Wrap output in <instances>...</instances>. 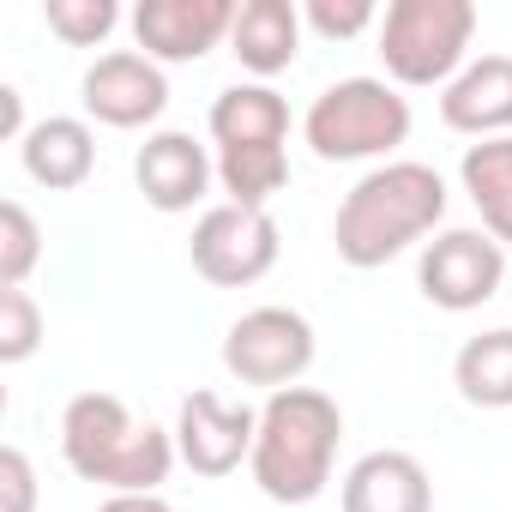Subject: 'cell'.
Here are the masks:
<instances>
[{
  "mask_svg": "<svg viewBox=\"0 0 512 512\" xmlns=\"http://www.w3.org/2000/svg\"><path fill=\"white\" fill-rule=\"evenodd\" d=\"M440 121L470 139H506L512 133V55H476L440 91Z\"/></svg>",
  "mask_w": 512,
  "mask_h": 512,
  "instance_id": "cell-13",
  "label": "cell"
},
{
  "mask_svg": "<svg viewBox=\"0 0 512 512\" xmlns=\"http://www.w3.org/2000/svg\"><path fill=\"white\" fill-rule=\"evenodd\" d=\"M278 217L272 211H253V205H211L199 223H193V272L217 290H247V284H260L272 266H278Z\"/></svg>",
  "mask_w": 512,
  "mask_h": 512,
  "instance_id": "cell-6",
  "label": "cell"
},
{
  "mask_svg": "<svg viewBox=\"0 0 512 512\" xmlns=\"http://www.w3.org/2000/svg\"><path fill=\"white\" fill-rule=\"evenodd\" d=\"M344 440V410L320 386H284L260 410V434H253V482L278 506H308L326 494L332 464Z\"/></svg>",
  "mask_w": 512,
  "mask_h": 512,
  "instance_id": "cell-2",
  "label": "cell"
},
{
  "mask_svg": "<svg viewBox=\"0 0 512 512\" xmlns=\"http://www.w3.org/2000/svg\"><path fill=\"white\" fill-rule=\"evenodd\" d=\"M253 434H260V410L229 404L217 392H187L175 410V452L193 476L241 470V458H253Z\"/></svg>",
  "mask_w": 512,
  "mask_h": 512,
  "instance_id": "cell-9",
  "label": "cell"
},
{
  "mask_svg": "<svg viewBox=\"0 0 512 512\" xmlns=\"http://www.w3.org/2000/svg\"><path fill=\"white\" fill-rule=\"evenodd\" d=\"M43 19L67 49H97L121 25V7L115 0H43Z\"/></svg>",
  "mask_w": 512,
  "mask_h": 512,
  "instance_id": "cell-22",
  "label": "cell"
},
{
  "mask_svg": "<svg viewBox=\"0 0 512 512\" xmlns=\"http://www.w3.org/2000/svg\"><path fill=\"white\" fill-rule=\"evenodd\" d=\"M133 181H139V193H145L151 211H193V205L205 199V187L217 181V157H211L193 133L163 127V133H151V139L139 145Z\"/></svg>",
  "mask_w": 512,
  "mask_h": 512,
  "instance_id": "cell-12",
  "label": "cell"
},
{
  "mask_svg": "<svg viewBox=\"0 0 512 512\" xmlns=\"http://www.w3.org/2000/svg\"><path fill=\"white\" fill-rule=\"evenodd\" d=\"M506 284H512V278H506Z\"/></svg>",
  "mask_w": 512,
  "mask_h": 512,
  "instance_id": "cell-28",
  "label": "cell"
},
{
  "mask_svg": "<svg viewBox=\"0 0 512 512\" xmlns=\"http://www.w3.org/2000/svg\"><path fill=\"white\" fill-rule=\"evenodd\" d=\"M61 452L73 476L103 482L109 494H157L175 470V428L133 422V410L115 392H79L61 410Z\"/></svg>",
  "mask_w": 512,
  "mask_h": 512,
  "instance_id": "cell-3",
  "label": "cell"
},
{
  "mask_svg": "<svg viewBox=\"0 0 512 512\" xmlns=\"http://www.w3.org/2000/svg\"><path fill=\"white\" fill-rule=\"evenodd\" d=\"M452 380H458L464 404H476V410H512V326L464 338V350L452 356Z\"/></svg>",
  "mask_w": 512,
  "mask_h": 512,
  "instance_id": "cell-19",
  "label": "cell"
},
{
  "mask_svg": "<svg viewBox=\"0 0 512 512\" xmlns=\"http://www.w3.org/2000/svg\"><path fill=\"white\" fill-rule=\"evenodd\" d=\"M235 31L229 0H139L133 7V43L139 55L163 61H199Z\"/></svg>",
  "mask_w": 512,
  "mask_h": 512,
  "instance_id": "cell-11",
  "label": "cell"
},
{
  "mask_svg": "<svg viewBox=\"0 0 512 512\" xmlns=\"http://www.w3.org/2000/svg\"><path fill=\"white\" fill-rule=\"evenodd\" d=\"M217 181L229 193V205H253L266 211L272 193H284L290 181V157L284 145H241V151H217Z\"/></svg>",
  "mask_w": 512,
  "mask_h": 512,
  "instance_id": "cell-20",
  "label": "cell"
},
{
  "mask_svg": "<svg viewBox=\"0 0 512 512\" xmlns=\"http://www.w3.org/2000/svg\"><path fill=\"white\" fill-rule=\"evenodd\" d=\"M0 488H7V512H37V470L19 446L0 452Z\"/></svg>",
  "mask_w": 512,
  "mask_h": 512,
  "instance_id": "cell-25",
  "label": "cell"
},
{
  "mask_svg": "<svg viewBox=\"0 0 512 512\" xmlns=\"http://www.w3.org/2000/svg\"><path fill=\"white\" fill-rule=\"evenodd\" d=\"M302 139L320 163H368L392 157L410 139V103L386 79H338L302 115Z\"/></svg>",
  "mask_w": 512,
  "mask_h": 512,
  "instance_id": "cell-4",
  "label": "cell"
},
{
  "mask_svg": "<svg viewBox=\"0 0 512 512\" xmlns=\"http://www.w3.org/2000/svg\"><path fill=\"white\" fill-rule=\"evenodd\" d=\"M97 512H175L163 494H109Z\"/></svg>",
  "mask_w": 512,
  "mask_h": 512,
  "instance_id": "cell-27",
  "label": "cell"
},
{
  "mask_svg": "<svg viewBox=\"0 0 512 512\" xmlns=\"http://www.w3.org/2000/svg\"><path fill=\"white\" fill-rule=\"evenodd\" d=\"M43 350V308L31 290H0V362H31Z\"/></svg>",
  "mask_w": 512,
  "mask_h": 512,
  "instance_id": "cell-23",
  "label": "cell"
},
{
  "mask_svg": "<svg viewBox=\"0 0 512 512\" xmlns=\"http://www.w3.org/2000/svg\"><path fill=\"white\" fill-rule=\"evenodd\" d=\"M506 247L488 235V229H440L428 247H422V266H416V284L434 308L446 314H470L482 308L488 296H500L506 284Z\"/></svg>",
  "mask_w": 512,
  "mask_h": 512,
  "instance_id": "cell-8",
  "label": "cell"
},
{
  "mask_svg": "<svg viewBox=\"0 0 512 512\" xmlns=\"http://www.w3.org/2000/svg\"><path fill=\"white\" fill-rule=\"evenodd\" d=\"M344 512H434V482L410 452H368L344 476Z\"/></svg>",
  "mask_w": 512,
  "mask_h": 512,
  "instance_id": "cell-14",
  "label": "cell"
},
{
  "mask_svg": "<svg viewBox=\"0 0 512 512\" xmlns=\"http://www.w3.org/2000/svg\"><path fill=\"white\" fill-rule=\"evenodd\" d=\"M211 139H217V151L284 145L290 139V103L272 85H229L211 103Z\"/></svg>",
  "mask_w": 512,
  "mask_h": 512,
  "instance_id": "cell-17",
  "label": "cell"
},
{
  "mask_svg": "<svg viewBox=\"0 0 512 512\" xmlns=\"http://www.w3.org/2000/svg\"><path fill=\"white\" fill-rule=\"evenodd\" d=\"M446 217V181L428 163H380L368 169L332 223L338 260L356 272H374L386 260H398L404 247H416L422 235H434V223Z\"/></svg>",
  "mask_w": 512,
  "mask_h": 512,
  "instance_id": "cell-1",
  "label": "cell"
},
{
  "mask_svg": "<svg viewBox=\"0 0 512 512\" xmlns=\"http://www.w3.org/2000/svg\"><path fill=\"white\" fill-rule=\"evenodd\" d=\"M223 368L241 386L284 392L314 368V326L296 308H278V302L272 308H247L223 338Z\"/></svg>",
  "mask_w": 512,
  "mask_h": 512,
  "instance_id": "cell-7",
  "label": "cell"
},
{
  "mask_svg": "<svg viewBox=\"0 0 512 512\" xmlns=\"http://www.w3.org/2000/svg\"><path fill=\"white\" fill-rule=\"evenodd\" d=\"M19 157H25V175H31L37 187L73 193V187H85L91 169H97V133H91L79 115H49V121H37V127L25 133Z\"/></svg>",
  "mask_w": 512,
  "mask_h": 512,
  "instance_id": "cell-16",
  "label": "cell"
},
{
  "mask_svg": "<svg viewBox=\"0 0 512 512\" xmlns=\"http://www.w3.org/2000/svg\"><path fill=\"white\" fill-rule=\"evenodd\" d=\"M302 25H308L314 37H326V43H350V37H362L368 25H380V13H374V0H308V7H302Z\"/></svg>",
  "mask_w": 512,
  "mask_h": 512,
  "instance_id": "cell-24",
  "label": "cell"
},
{
  "mask_svg": "<svg viewBox=\"0 0 512 512\" xmlns=\"http://www.w3.org/2000/svg\"><path fill=\"white\" fill-rule=\"evenodd\" d=\"M0 133L19 139V145H25V133H31V127H25V97H19L13 85H0Z\"/></svg>",
  "mask_w": 512,
  "mask_h": 512,
  "instance_id": "cell-26",
  "label": "cell"
},
{
  "mask_svg": "<svg viewBox=\"0 0 512 512\" xmlns=\"http://www.w3.org/2000/svg\"><path fill=\"white\" fill-rule=\"evenodd\" d=\"M85 115L91 121H103V127H121V133H133V127H151L163 109H169V79H163V67L151 61V55H139V49H109V55H97L91 67H85Z\"/></svg>",
  "mask_w": 512,
  "mask_h": 512,
  "instance_id": "cell-10",
  "label": "cell"
},
{
  "mask_svg": "<svg viewBox=\"0 0 512 512\" xmlns=\"http://www.w3.org/2000/svg\"><path fill=\"white\" fill-rule=\"evenodd\" d=\"M458 181H464L470 205L482 211V229L506 247V241H512V133H506V139H476V145H464Z\"/></svg>",
  "mask_w": 512,
  "mask_h": 512,
  "instance_id": "cell-18",
  "label": "cell"
},
{
  "mask_svg": "<svg viewBox=\"0 0 512 512\" xmlns=\"http://www.w3.org/2000/svg\"><path fill=\"white\" fill-rule=\"evenodd\" d=\"M37 260H43V229L19 199H7L0 205V290H25Z\"/></svg>",
  "mask_w": 512,
  "mask_h": 512,
  "instance_id": "cell-21",
  "label": "cell"
},
{
  "mask_svg": "<svg viewBox=\"0 0 512 512\" xmlns=\"http://www.w3.org/2000/svg\"><path fill=\"white\" fill-rule=\"evenodd\" d=\"M470 0H392L380 13V61L398 85H452L470 67Z\"/></svg>",
  "mask_w": 512,
  "mask_h": 512,
  "instance_id": "cell-5",
  "label": "cell"
},
{
  "mask_svg": "<svg viewBox=\"0 0 512 512\" xmlns=\"http://www.w3.org/2000/svg\"><path fill=\"white\" fill-rule=\"evenodd\" d=\"M229 49H235V61L253 79L266 85L272 73H284L302 55V7H296V0H241Z\"/></svg>",
  "mask_w": 512,
  "mask_h": 512,
  "instance_id": "cell-15",
  "label": "cell"
}]
</instances>
